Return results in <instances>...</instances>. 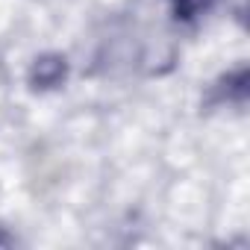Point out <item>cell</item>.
Listing matches in <instances>:
<instances>
[{
	"label": "cell",
	"instance_id": "obj_2",
	"mask_svg": "<svg viewBox=\"0 0 250 250\" xmlns=\"http://www.w3.org/2000/svg\"><path fill=\"white\" fill-rule=\"evenodd\" d=\"M247 83H250L247 68H238V71L221 77L218 85L212 88V103H244L247 100Z\"/></svg>",
	"mask_w": 250,
	"mask_h": 250
},
{
	"label": "cell",
	"instance_id": "obj_3",
	"mask_svg": "<svg viewBox=\"0 0 250 250\" xmlns=\"http://www.w3.org/2000/svg\"><path fill=\"white\" fill-rule=\"evenodd\" d=\"M197 9H200V0H177V15H183V18H188Z\"/></svg>",
	"mask_w": 250,
	"mask_h": 250
},
{
	"label": "cell",
	"instance_id": "obj_1",
	"mask_svg": "<svg viewBox=\"0 0 250 250\" xmlns=\"http://www.w3.org/2000/svg\"><path fill=\"white\" fill-rule=\"evenodd\" d=\"M68 59L62 53H42L33 59L27 71V83L33 91H56L68 83Z\"/></svg>",
	"mask_w": 250,
	"mask_h": 250
}]
</instances>
